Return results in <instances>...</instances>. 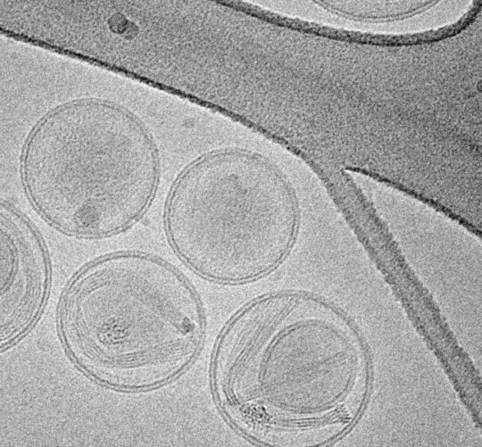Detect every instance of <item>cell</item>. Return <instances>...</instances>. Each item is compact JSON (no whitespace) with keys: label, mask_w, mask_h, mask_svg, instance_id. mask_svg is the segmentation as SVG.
Here are the masks:
<instances>
[{"label":"cell","mask_w":482,"mask_h":447,"mask_svg":"<svg viewBox=\"0 0 482 447\" xmlns=\"http://www.w3.org/2000/svg\"><path fill=\"white\" fill-rule=\"evenodd\" d=\"M57 328L71 362L122 392L163 385L202 344L204 319L189 282L148 253L118 252L82 267L66 286Z\"/></svg>","instance_id":"1"},{"label":"cell","mask_w":482,"mask_h":447,"mask_svg":"<svg viewBox=\"0 0 482 447\" xmlns=\"http://www.w3.org/2000/svg\"><path fill=\"white\" fill-rule=\"evenodd\" d=\"M22 184L37 213L79 238L122 232L146 212L158 182L154 142L128 112L83 100L46 115L27 138Z\"/></svg>","instance_id":"2"},{"label":"cell","mask_w":482,"mask_h":447,"mask_svg":"<svg viewBox=\"0 0 482 447\" xmlns=\"http://www.w3.org/2000/svg\"><path fill=\"white\" fill-rule=\"evenodd\" d=\"M298 301L260 297L227 326L213 379L226 408L248 430L276 418H316L352 388L358 357L350 336L322 313H301Z\"/></svg>","instance_id":"3"},{"label":"cell","mask_w":482,"mask_h":447,"mask_svg":"<svg viewBox=\"0 0 482 447\" xmlns=\"http://www.w3.org/2000/svg\"><path fill=\"white\" fill-rule=\"evenodd\" d=\"M164 229L176 255L220 284L271 272L295 238L297 206L282 173L262 156L223 150L191 163L174 183Z\"/></svg>","instance_id":"4"},{"label":"cell","mask_w":482,"mask_h":447,"mask_svg":"<svg viewBox=\"0 0 482 447\" xmlns=\"http://www.w3.org/2000/svg\"><path fill=\"white\" fill-rule=\"evenodd\" d=\"M46 248L32 223L1 204V349L22 338L39 319L50 286Z\"/></svg>","instance_id":"5"},{"label":"cell","mask_w":482,"mask_h":447,"mask_svg":"<svg viewBox=\"0 0 482 447\" xmlns=\"http://www.w3.org/2000/svg\"><path fill=\"white\" fill-rule=\"evenodd\" d=\"M323 9L336 14L339 17L361 23H392L404 21L411 17L420 15L432 7L436 6L440 1H424L410 7L407 10L400 12H353L345 10L337 6L336 4L328 1L316 2Z\"/></svg>","instance_id":"6"}]
</instances>
